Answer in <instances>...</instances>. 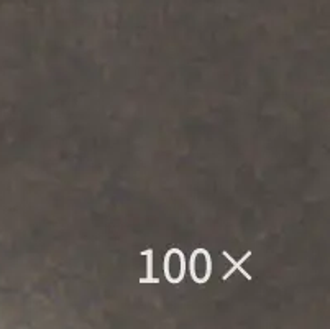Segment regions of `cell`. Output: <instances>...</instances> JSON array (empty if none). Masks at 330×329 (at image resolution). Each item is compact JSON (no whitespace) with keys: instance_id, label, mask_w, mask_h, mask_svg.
<instances>
[{"instance_id":"cell-3","label":"cell","mask_w":330,"mask_h":329,"mask_svg":"<svg viewBox=\"0 0 330 329\" xmlns=\"http://www.w3.org/2000/svg\"><path fill=\"white\" fill-rule=\"evenodd\" d=\"M224 255H225V257H227L228 260L232 262V268H230V270H228V272H227V273L224 275V280H228V277H230V275H232L233 272H237V270H238V272H240L241 275H243V277H246L248 280L252 278L250 275H248V273H246V272L243 270V268H241V264H243L245 260H248V257H250V255H252L250 252H248V253H245L243 257H241V259H240L238 262H235V260H233V259L230 257V253H228V252H224Z\"/></svg>"},{"instance_id":"cell-4","label":"cell","mask_w":330,"mask_h":329,"mask_svg":"<svg viewBox=\"0 0 330 329\" xmlns=\"http://www.w3.org/2000/svg\"><path fill=\"white\" fill-rule=\"evenodd\" d=\"M141 255L146 257V277L141 278V283H158V278L153 277V250L148 248V250L141 252Z\"/></svg>"},{"instance_id":"cell-1","label":"cell","mask_w":330,"mask_h":329,"mask_svg":"<svg viewBox=\"0 0 330 329\" xmlns=\"http://www.w3.org/2000/svg\"><path fill=\"white\" fill-rule=\"evenodd\" d=\"M186 272V260H184V253L178 250V248H173L166 253L164 259V275L166 278L173 281V283H178V281L184 277Z\"/></svg>"},{"instance_id":"cell-2","label":"cell","mask_w":330,"mask_h":329,"mask_svg":"<svg viewBox=\"0 0 330 329\" xmlns=\"http://www.w3.org/2000/svg\"><path fill=\"white\" fill-rule=\"evenodd\" d=\"M211 272H212V260H211V255L207 253V250H204V248L194 250L192 257H191L192 278L199 281V283H204V281L211 277Z\"/></svg>"}]
</instances>
